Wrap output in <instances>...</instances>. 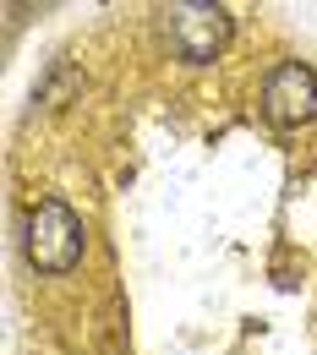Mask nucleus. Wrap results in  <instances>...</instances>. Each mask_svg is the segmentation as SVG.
<instances>
[{"mask_svg": "<svg viewBox=\"0 0 317 355\" xmlns=\"http://www.w3.org/2000/svg\"><path fill=\"white\" fill-rule=\"evenodd\" d=\"M164 39L181 60L208 66L230 44V11L225 6H170L164 11Z\"/></svg>", "mask_w": 317, "mask_h": 355, "instance_id": "obj_2", "label": "nucleus"}, {"mask_svg": "<svg viewBox=\"0 0 317 355\" xmlns=\"http://www.w3.org/2000/svg\"><path fill=\"white\" fill-rule=\"evenodd\" d=\"M22 252L39 273H71L88 252V224L71 214V202L39 197L22 219Z\"/></svg>", "mask_w": 317, "mask_h": 355, "instance_id": "obj_1", "label": "nucleus"}, {"mask_svg": "<svg viewBox=\"0 0 317 355\" xmlns=\"http://www.w3.org/2000/svg\"><path fill=\"white\" fill-rule=\"evenodd\" d=\"M263 115L273 126H301L317 121V71L301 60H279L263 83Z\"/></svg>", "mask_w": 317, "mask_h": 355, "instance_id": "obj_3", "label": "nucleus"}]
</instances>
